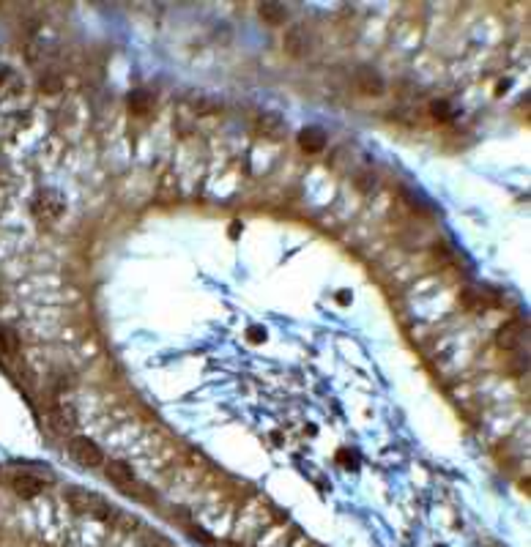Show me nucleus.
Returning a JSON list of instances; mask_svg holds the SVG:
<instances>
[{
    "label": "nucleus",
    "mask_w": 531,
    "mask_h": 547,
    "mask_svg": "<svg viewBox=\"0 0 531 547\" xmlns=\"http://www.w3.org/2000/svg\"><path fill=\"white\" fill-rule=\"evenodd\" d=\"M518 336H521V328H518V326L501 328V334H499V345H504V347H515Z\"/></svg>",
    "instance_id": "nucleus-13"
},
{
    "label": "nucleus",
    "mask_w": 531,
    "mask_h": 547,
    "mask_svg": "<svg viewBox=\"0 0 531 547\" xmlns=\"http://www.w3.org/2000/svg\"><path fill=\"white\" fill-rule=\"evenodd\" d=\"M19 350V339L11 328H0V353L3 356H14Z\"/></svg>",
    "instance_id": "nucleus-11"
},
{
    "label": "nucleus",
    "mask_w": 531,
    "mask_h": 547,
    "mask_svg": "<svg viewBox=\"0 0 531 547\" xmlns=\"http://www.w3.org/2000/svg\"><path fill=\"white\" fill-rule=\"evenodd\" d=\"M258 14H260V19L269 22V25H282V22L288 19V8H285L282 3H260V6H258Z\"/></svg>",
    "instance_id": "nucleus-8"
},
{
    "label": "nucleus",
    "mask_w": 531,
    "mask_h": 547,
    "mask_svg": "<svg viewBox=\"0 0 531 547\" xmlns=\"http://www.w3.org/2000/svg\"><path fill=\"white\" fill-rule=\"evenodd\" d=\"M353 85H356L359 94H364V96H381V94L386 91L384 77H381L378 72H373V69H356Z\"/></svg>",
    "instance_id": "nucleus-4"
},
{
    "label": "nucleus",
    "mask_w": 531,
    "mask_h": 547,
    "mask_svg": "<svg viewBox=\"0 0 531 547\" xmlns=\"http://www.w3.org/2000/svg\"><path fill=\"white\" fill-rule=\"evenodd\" d=\"M258 129H260V134L280 137L282 129H285V123H282V118L277 112H263V115H258Z\"/></svg>",
    "instance_id": "nucleus-10"
},
{
    "label": "nucleus",
    "mask_w": 531,
    "mask_h": 547,
    "mask_svg": "<svg viewBox=\"0 0 531 547\" xmlns=\"http://www.w3.org/2000/svg\"><path fill=\"white\" fill-rule=\"evenodd\" d=\"M299 145L307 153H318L326 148V134L320 129H304V131H299Z\"/></svg>",
    "instance_id": "nucleus-9"
},
{
    "label": "nucleus",
    "mask_w": 531,
    "mask_h": 547,
    "mask_svg": "<svg viewBox=\"0 0 531 547\" xmlns=\"http://www.w3.org/2000/svg\"><path fill=\"white\" fill-rule=\"evenodd\" d=\"M105 473L107 479L115 487H121V490H132L137 484V476H134L132 465H126L123 460H110V462H105Z\"/></svg>",
    "instance_id": "nucleus-5"
},
{
    "label": "nucleus",
    "mask_w": 531,
    "mask_h": 547,
    "mask_svg": "<svg viewBox=\"0 0 531 547\" xmlns=\"http://www.w3.org/2000/svg\"><path fill=\"white\" fill-rule=\"evenodd\" d=\"M50 419H52L55 430H61V433H66V430H72V427H74V411H72V405H66V403L52 405Z\"/></svg>",
    "instance_id": "nucleus-7"
},
{
    "label": "nucleus",
    "mask_w": 531,
    "mask_h": 547,
    "mask_svg": "<svg viewBox=\"0 0 531 547\" xmlns=\"http://www.w3.org/2000/svg\"><path fill=\"white\" fill-rule=\"evenodd\" d=\"M33 214L36 219H47V222H55V219L63 217V211H66V200H63V195L61 192H55V189H41L36 197H33Z\"/></svg>",
    "instance_id": "nucleus-2"
},
{
    "label": "nucleus",
    "mask_w": 531,
    "mask_h": 547,
    "mask_svg": "<svg viewBox=\"0 0 531 547\" xmlns=\"http://www.w3.org/2000/svg\"><path fill=\"white\" fill-rule=\"evenodd\" d=\"M61 85H63V83H61V77H58V74H52V72H47V74H41V77H39V88H41V91H47V94H58V91H61Z\"/></svg>",
    "instance_id": "nucleus-12"
},
{
    "label": "nucleus",
    "mask_w": 531,
    "mask_h": 547,
    "mask_svg": "<svg viewBox=\"0 0 531 547\" xmlns=\"http://www.w3.org/2000/svg\"><path fill=\"white\" fill-rule=\"evenodd\" d=\"M69 454L83 468H99V465H105V451L99 449L96 440H91V438L85 436H74L69 440Z\"/></svg>",
    "instance_id": "nucleus-1"
},
{
    "label": "nucleus",
    "mask_w": 531,
    "mask_h": 547,
    "mask_svg": "<svg viewBox=\"0 0 531 547\" xmlns=\"http://www.w3.org/2000/svg\"><path fill=\"white\" fill-rule=\"evenodd\" d=\"M282 47L291 58H304L307 50H310V36H307L304 25H291L282 36Z\"/></svg>",
    "instance_id": "nucleus-3"
},
{
    "label": "nucleus",
    "mask_w": 531,
    "mask_h": 547,
    "mask_svg": "<svg viewBox=\"0 0 531 547\" xmlns=\"http://www.w3.org/2000/svg\"><path fill=\"white\" fill-rule=\"evenodd\" d=\"M11 487H14V493H17V495H22V498H36V495L44 490V482H41V479H36V476L19 473V476H14V479H11Z\"/></svg>",
    "instance_id": "nucleus-6"
}]
</instances>
